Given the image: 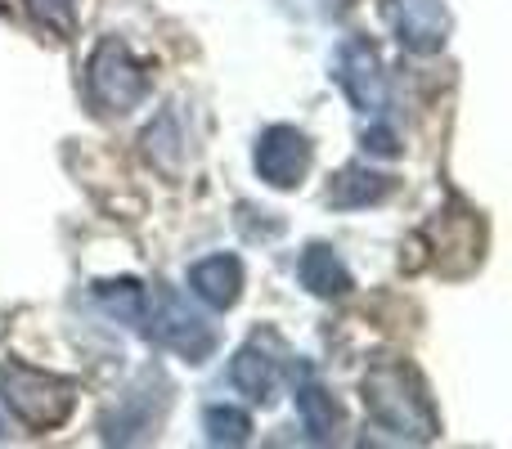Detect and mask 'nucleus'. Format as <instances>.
Wrapping results in <instances>:
<instances>
[{"instance_id": "nucleus-1", "label": "nucleus", "mask_w": 512, "mask_h": 449, "mask_svg": "<svg viewBox=\"0 0 512 449\" xmlns=\"http://www.w3.org/2000/svg\"><path fill=\"white\" fill-rule=\"evenodd\" d=\"M360 391L373 427H382L391 441L427 445L441 436V414L432 405V391L409 360H373Z\"/></svg>"}, {"instance_id": "nucleus-2", "label": "nucleus", "mask_w": 512, "mask_h": 449, "mask_svg": "<svg viewBox=\"0 0 512 449\" xmlns=\"http://www.w3.org/2000/svg\"><path fill=\"white\" fill-rule=\"evenodd\" d=\"M0 405L32 432H54L77 405V382L32 369L23 360H0Z\"/></svg>"}, {"instance_id": "nucleus-3", "label": "nucleus", "mask_w": 512, "mask_h": 449, "mask_svg": "<svg viewBox=\"0 0 512 449\" xmlns=\"http://www.w3.org/2000/svg\"><path fill=\"white\" fill-rule=\"evenodd\" d=\"M144 337L162 346V351H176L180 360L189 364H203L207 355L221 346V333L216 324L194 310L176 288L167 283H153V297H149V315H144Z\"/></svg>"}, {"instance_id": "nucleus-4", "label": "nucleus", "mask_w": 512, "mask_h": 449, "mask_svg": "<svg viewBox=\"0 0 512 449\" xmlns=\"http://www.w3.org/2000/svg\"><path fill=\"white\" fill-rule=\"evenodd\" d=\"M86 95L99 113H117V117L131 113V108L149 95V77H144V68L135 63V54L126 50L117 36H104V41L95 45V54H90Z\"/></svg>"}, {"instance_id": "nucleus-5", "label": "nucleus", "mask_w": 512, "mask_h": 449, "mask_svg": "<svg viewBox=\"0 0 512 449\" xmlns=\"http://www.w3.org/2000/svg\"><path fill=\"white\" fill-rule=\"evenodd\" d=\"M171 405V382L162 378V369H149L131 391L122 396V405L104 418V441L108 445H135L149 441L162 427V414Z\"/></svg>"}, {"instance_id": "nucleus-6", "label": "nucleus", "mask_w": 512, "mask_h": 449, "mask_svg": "<svg viewBox=\"0 0 512 449\" xmlns=\"http://www.w3.org/2000/svg\"><path fill=\"white\" fill-rule=\"evenodd\" d=\"M333 77H337V86L346 90L355 113H364V117L387 113V72H382V59L369 36H346V41L337 45Z\"/></svg>"}, {"instance_id": "nucleus-7", "label": "nucleus", "mask_w": 512, "mask_h": 449, "mask_svg": "<svg viewBox=\"0 0 512 449\" xmlns=\"http://www.w3.org/2000/svg\"><path fill=\"white\" fill-rule=\"evenodd\" d=\"M252 167L270 189H297L310 171V140L288 122L265 126V131L256 135Z\"/></svg>"}, {"instance_id": "nucleus-8", "label": "nucleus", "mask_w": 512, "mask_h": 449, "mask_svg": "<svg viewBox=\"0 0 512 449\" xmlns=\"http://www.w3.org/2000/svg\"><path fill=\"white\" fill-rule=\"evenodd\" d=\"M382 18L409 54H436L450 41L445 0H382Z\"/></svg>"}, {"instance_id": "nucleus-9", "label": "nucleus", "mask_w": 512, "mask_h": 449, "mask_svg": "<svg viewBox=\"0 0 512 449\" xmlns=\"http://www.w3.org/2000/svg\"><path fill=\"white\" fill-rule=\"evenodd\" d=\"M279 364H283V342H279V333H270V328L252 333L248 346H243V351L230 360V382H234V391H243L252 405H270L274 391H279Z\"/></svg>"}, {"instance_id": "nucleus-10", "label": "nucleus", "mask_w": 512, "mask_h": 449, "mask_svg": "<svg viewBox=\"0 0 512 449\" xmlns=\"http://www.w3.org/2000/svg\"><path fill=\"white\" fill-rule=\"evenodd\" d=\"M292 400H297V418L310 441L315 445L333 441L337 427H342V409H337V400L315 382V369H310L306 360L292 364Z\"/></svg>"}, {"instance_id": "nucleus-11", "label": "nucleus", "mask_w": 512, "mask_h": 449, "mask_svg": "<svg viewBox=\"0 0 512 449\" xmlns=\"http://www.w3.org/2000/svg\"><path fill=\"white\" fill-rule=\"evenodd\" d=\"M189 292L198 301H207L212 310H230L239 306L243 297V261L230 252H216L203 256L198 265H189Z\"/></svg>"}, {"instance_id": "nucleus-12", "label": "nucleus", "mask_w": 512, "mask_h": 449, "mask_svg": "<svg viewBox=\"0 0 512 449\" xmlns=\"http://www.w3.org/2000/svg\"><path fill=\"white\" fill-rule=\"evenodd\" d=\"M391 189H396V176L351 162V167H342L333 180H328L324 198H328V207H337V212H360V207H373V203H382V198H391Z\"/></svg>"}, {"instance_id": "nucleus-13", "label": "nucleus", "mask_w": 512, "mask_h": 449, "mask_svg": "<svg viewBox=\"0 0 512 449\" xmlns=\"http://www.w3.org/2000/svg\"><path fill=\"white\" fill-rule=\"evenodd\" d=\"M297 279H301V288L315 292V297H324V301H337V297L351 292V270H346L342 256H337L328 243H310L306 252H301Z\"/></svg>"}, {"instance_id": "nucleus-14", "label": "nucleus", "mask_w": 512, "mask_h": 449, "mask_svg": "<svg viewBox=\"0 0 512 449\" xmlns=\"http://www.w3.org/2000/svg\"><path fill=\"white\" fill-rule=\"evenodd\" d=\"M144 158L162 171L167 180H176L185 171V131H180V108H162L158 122L140 135Z\"/></svg>"}, {"instance_id": "nucleus-15", "label": "nucleus", "mask_w": 512, "mask_h": 449, "mask_svg": "<svg viewBox=\"0 0 512 449\" xmlns=\"http://www.w3.org/2000/svg\"><path fill=\"white\" fill-rule=\"evenodd\" d=\"M95 297H99V306H104L108 315L117 319V324L144 333V315H149V288H144L140 279H131V274H122V279H99L95 283Z\"/></svg>"}, {"instance_id": "nucleus-16", "label": "nucleus", "mask_w": 512, "mask_h": 449, "mask_svg": "<svg viewBox=\"0 0 512 449\" xmlns=\"http://www.w3.org/2000/svg\"><path fill=\"white\" fill-rule=\"evenodd\" d=\"M203 432L212 445H248L252 418L234 405H207L203 409Z\"/></svg>"}, {"instance_id": "nucleus-17", "label": "nucleus", "mask_w": 512, "mask_h": 449, "mask_svg": "<svg viewBox=\"0 0 512 449\" xmlns=\"http://www.w3.org/2000/svg\"><path fill=\"white\" fill-rule=\"evenodd\" d=\"M23 5L45 32L63 36V41L77 32V0H23Z\"/></svg>"}, {"instance_id": "nucleus-18", "label": "nucleus", "mask_w": 512, "mask_h": 449, "mask_svg": "<svg viewBox=\"0 0 512 449\" xmlns=\"http://www.w3.org/2000/svg\"><path fill=\"white\" fill-rule=\"evenodd\" d=\"M360 144H364V153H373V158H396V153H400V140H396V131H391L387 122L364 126Z\"/></svg>"}, {"instance_id": "nucleus-19", "label": "nucleus", "mask_w": 512, "mask_h": 449, "mask_svg": "<svg viewBox=\"0 0 512 449\" xmlns=\"http://www.w3.org/2000/svg\"><path fill=\"white\" fill-rule=\"evenodd\" d=\"M0 441H5V423H0Z\"/></svg>"}]
</instances>
